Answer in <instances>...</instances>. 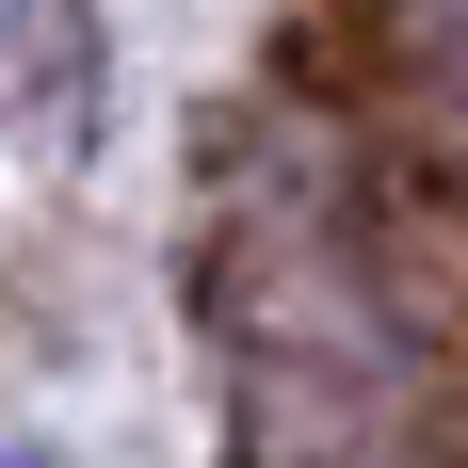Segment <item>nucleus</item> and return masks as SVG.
<instances>
[{
  "instance_id": "f257e3e1",
  "label": "nucleus",
  "mask_w": 468,
  "mask_h": 468,
  "mask_svg": "<svg viewBox=\"0 0 468 468\" xmlns=\"http://www.w3.org/2000/svg\"><path fill=\"white\" fill-rule=\"evenodd\" d=\"M210 372H227L242 468H452L420 404V339L388 324L307 162L210 194Z\"/></svg>"
},
{
  "instance_id": "f03ea898",
  "label": "nucleus",
  "mask_w": 468,
  "mask_h": 468,
  "mask_svg": "<svg viewBox=\"0 0 468 468\" xmlns=\"http://www.w3.org/2000/svg\"><path fill=\"white\" fill-rule=\"evenodd\" d=\"M420 16H436V48H452V65H468V0H420Z\"/></svg>"
}]
</instances>
